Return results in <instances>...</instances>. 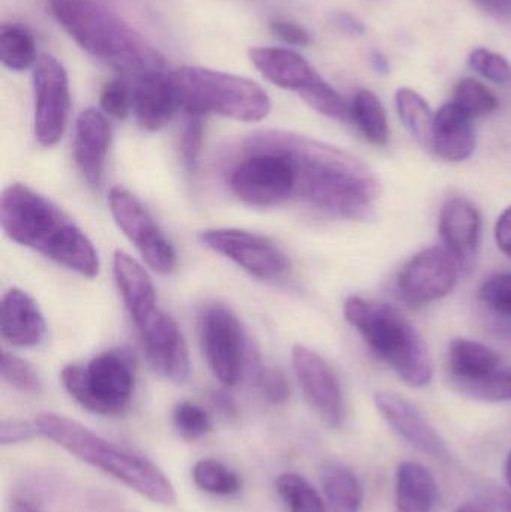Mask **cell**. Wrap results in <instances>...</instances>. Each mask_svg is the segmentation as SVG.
Segmentation results:
<instances>
[{
    "label": "cell",
    "instance_id": "obj_9",
    "mask_svg": "<svg viewBox=\"0 0 511 512\" xmlns=\"http://www.w3.org/2000/svg\"><path fill=\"white\" fill-rule=\"evenodd\" d=\"M201 348L213 375L224 387L242 382L248 367L245 330L233 310L224 304H210L198 319Z\"/></svg>",
    "mask_w": 511,
    "mask_h": 512
},
{
    "label": "cell",
    "instance_id": "obj_14",
    "mask_svg": "<svg viewBox=\"0 0 511 512\" xmlns=\"http://www.w3.org/2000/svg\"><path fill=\"white\" fill-rule=\"evenodd\" d=\"M134 325L153 369L177 384L185 382L191 361L185 337L174 319L156 307Z\"/></svg>",
    "mask_w": 511,
    "mask_h": 512
},
{
    "label": "cell",
    "instance_id": "obj_31",
    "mask_svg": "<svg viewBox=\"0 0 511 512\" xmlns=\"http://www.w3.org/2000/svg\"><path fill=\"white\" fill-rule=\"evenodd\" d=\"M276 492L290 512H329L320 493L302 475L294 472L279 475Z\"/></svg>",
    "mask_w": 511,
    "mask_h": 512
},
{
    "label": "cell",
    "instance_id": "obj_45",
    "mask_svg": "<svg viewBox=\"0 0 511 512\" xmlns=\"http://www.w3.org/2000/svg\"><path fill=\"white\" fill-rule=\"evenodd\" d=\"M489 17L511 24V0H474Z\"/></svg>",
    "mask_w": 511,
    "mask_h": 512
},
{
    "label": "cell",
    "instance_id": "obj_22",
    "mask_svg": "<svg viewBox=\"0 0 511 512\" xmlns=\"http://www.w3.org/2000/svg\"><path fill=\"white\" fill-rule=\"evenodd\" d=\"M249 57L266 80L285 90L300 93L320 75L305 57L290 48L255 47Z\"/></svg>",
    "mask_w": 511,
    "mask_h": 512
},
{
    "label": "cell",
    "instance_id": "obj_33",
    "mask_svg": "<svg viewBox=\"0 0 511 512\" xmlns=\"http://www.w3.org/2000/svg\"><path fill=\"white\" fill-rule=\"evenodd\" d=\"M303 101L323 116L335 120H347L351 117V107L342 96L318 75L306 89L299 93Z\"/></svg>",
    "mask_w": 511,
    "mask_h": 512
},
{
    "label": "cell",
    "instance_id": "obj_32",
    "mask_svg": "<svg viewBox=\"0 0 511 512\" xmlns=\"http://www.w3.org/2000/svg\"><path fill=\"white\" fill-rule=\"evenodd\" d=\"M452 102L473 120L489 116L500 107L494 92L474 78H464L456 84Z\"/></svg>",
    "mask_w": 511,
    "mask_h": 512
},
{
    "label": "cell",
    "instance_id": "obj_50",
    "mask_svg": "<svg viewBox=\"0 0 511 512\" xmlns=\"http://www.w3.org/2000/svg\"><path fill=\"white\" fill-rule=\"evenodd\" d=\"M506 480H507V484H509L510 489H511V451H510L509 457H507V462H506Z\"/></svg>",
    "mask_w": 511,
    "mask_h": 512
},
{
    "label": "cell",
    "instance_id": "obj_35",
    "mask_svg": "<svg viewBox=\"0 0 511 512\" xmlns=\"http://www.w3.org/2000/svg\"><path fill=\"white\" fill-rule=\"evenodd\" d=\"M0 372H2L3 381L20 393L38 394L41 391L42 384L38 373L27 361L17 355L3 352Z\"/></svg>",
    "mask_w": 511,
    "mask_h": 512
},
{
    "label": "cell",
    "instance_id": "obj_51",
    "mask_svg": "<svg viewBox=\"0 0 511 512\" xmlns=\"http://www.w3.org/2000/svg\"><path fill=\"white\" fill-rule=\"evenodd\" d=\"M511 400V372H510V375H509V402Z\"/></svg>",
    "mask_w": 511,
    "mask_h": 512
},
{
    "label": "cell",
    "instance_id": "obj_13",
    "mask_svg": "<svg viewBox=\"0 0 511 512\" xmlns=\"http://www.w3.org/2000/svg\"><path fill=\"white\" fill-rule=\"evenodd\" d=\"M459 264L446 248L434 246L410 259L398 277V289L413 304H429L452 294Z\"/></svg>",
    "mask_w": 511,
    "mask_h": 512
},
{
    "label": "cell",
    "instance_id": "obj_11",
    "mask_svg": "<svg viewBox=\"0 0 511 512\" xmlns=\"http://www.w3.org/2000/svg\"><path fill=\"white\" fill-rule=\"evenodd\" d=\"M35 95V135L42 147L62 140L71 110L68 72L50 54H42L33 66Z\"/></svg>",
    "mask_w": 511,
    "mask_h": 512
},
{
    "label": "cell",
    "instance_id": "obj_26",
    "mask_svg": "<svg viewBox=\"0 0 511 512\" xmlns=\"http://www.w3.org/2000/svg\"><path fill=\"white\" fill-rule=\"evenodd\" d=\"M321 487L330 512H360L363 490L347 466L330 462L321 469Z\"/></svg>",
    "mask_w": 511,
    "mask_h": 512
},
{
    "label": "cell",
    "instance_id": "obj_5",
    "mask_svg": "<svg viewBox=\"0 0 511 512\" xmlns=\"http://www.w3.org/2000/svg\"><path fill=\"white\" fill-rule=\"evenodd\" d=\"M345 319L362 334L371 351L405 384L428 387L434 360L422 334L410 319L390 304L351 295L344 304Z\"/></svg>",
    "mask_w": 511,
    "mask_h": 512
},
{
    "label": "cell",
    "instance_id": "obj_28",
    "mask_svg": "<svg viewBox=\"0 0 511 512\" xmlns=\"http://www.w3.org/2000/svg\"><path fill=\"white\" fill-rule=\"evenodd\" d=\"M396 108L405 128L422 144L431 149L435 114L422 95L404 87L396 92Z\"/></svg>",
    "mask_w": 511,
    "mask_h": 512
},
{
    "label": "cell",
    "instance_id": "obj_43",
    "mask_svg": "<svg viewBox=\"0 0 511 512\" xmlns=\"http://www.w3.org/2000/svg\"><path fill=\"white\" fill-rule=\"evenodd\" d=\"M495 242L498 249L511 259V206L501 213L495 224Z\"/></svg>",
    "mask_w": 511,
    "mask_h": 512
},
{
    "label": "cell",
    "instance_id": "obj_21",
    "mask_svg": "<svg viewBox=\"0 0 511 512\" xmlns=\"http://www.w3.org/2000/svg\"><path fill=\"white\" fill-rule=\"evenodd\" d=\"M2 337L17 348H33L47 333L44 315L27 292L11 288L2 298Z\"/></svg>",
    "mask_w": 511,
    "mask_h": 512
},
{
    "label": "cell",
    "instance_id": "obj_20",
    "mask_svg": "<svg viewBox=\"0 0 511 512\" xmlns=\"http://www.w3.org/2000/svg\"><path fill=\"white\" fill-rule=\"evenodd\" d=\"M179 107L170 75L150 72L137 77L132 89V111L138 125L146 131H159L173 119Z\"/></svg>",
    "mask_w": 511,
    "mask_h": 512
},
{
    "label": "cell",
    "instance_id": "obj_30",
    "mask_svg": "<svg viewBox=\"0 0 511 512\" xmlns=\"http://www.w3.org/2000/svg\"><path fill=\"white\" fill-rule=\"evenodd\" d=\"M195 486L209 495L236 496L242 492L243 481L237 472L216 459H201L192 468Z\"/></svg>",
    "mask_w": 511,
    "mask_h": 512
},
{
    "label": "cell",
    "instance_id": "obj_47",
    "mask_svg": "<svg viewBox=\"0 0 511 512\" xmlns=\"http://www.w3.org/2000/svg\"><path fill=\"white\" fill-rule=\"evenodd\" d=\"M9 512H41L35 505L30 501H26V499L15 498L14 501L11 502V507H9Z\"/></svg>",
    "mask_w": 511,
    "mask_h": 512
},
{
    "label": "cell",
    "instance_id": "obj_3",
    "mask_svg": "<svg viewBox=\"0 0 511 512\" xmlns=\"http://www.w3.org/2000/svg\"><path fill=\"white\" fill-rule=\"evenodd\" d=\"M35 423L42 438L110 475L153 504L162 507L176 504L177 493L170 478L143 454L114 444L84 424L56 412H41L36 415Z\"/></svg>",
    "mask_w": 511,
    "mask_h": 512
},
{
    "label": "cell",
    "instance_id": "obj_53",
    "mask_svg": "<svg viewBox=\"0 0 511 512\" xmlns=\"http://www.w3.org/2000/svg\"><path fill=\"white\" fill-rule=\"evenodd\" d=\"M458 512H477V511H474V510H461V511H458Z\"/></svg>",
    "mask_w": 511,
    "mask_h": 512
},
{
    "label": "cell",
    "instance_id": "obj_36",
    "mask_svg": "<svg viewBox=\"0 0 511 512\" xmlns=\"http://www.w3.org/2000/svg\"><path fill=\"white\" fill-rule=\"evenodd\" d=\"M468 63L474 71L479 72L486 80L497 84L511 83V65L506 57L486 48L471 51Z\"/></svg>",
    "mask_w": 511,
    "mask_h": 512
},
{
    "label": "cell",
    "instance_id": "obj_12",
    "mask_svg": "<svg viewBox=\"0 0 511 512\" xmlns=\"http://www.w3.org/2000/svg\"><path fill=\"white\" fill-rule=\"evenodd\" d=\"M200 242L257 279H282L290 270L287 255L272 240L260 234L234 228H218L203 231Z\"/></svg>",
    "mask_w": 511,
    "mask_h": 512
},
{
    "label": "cell",
    "instance_id": "obj_19",
    "mask_svg": "<svg viewBox=\"0 0 511 512\" xmlns=\"http://www.w3.org/2000/svg\"><path fill=\"white\" fill-rule=\"evenodd\" d=\"M447 366L450 382L464 396L504 370L503 358L495 349L464 337L450 342Z\"/></svg>",
    "mask_w": 511,
    "mask_h": 512
},
{
    "label": "cell",
    "instance_id": "obj_7",
    "mask_svg": "<svg viewBox=\"0 0 511 512\" xmlns=\"http://www.w3.org/2000/svg\"><path fill=\"white\" fill-rule=\"evenodd\" d=\"M179 107L188 114H216L237 122H261L272 101L255 81L201 66H183L170 74Z\"/></svg>",
    "mask_w": 511,
    "mask_h": 512
},
{
    "label": "cell",
    "instance_id": "obj_4",
    "mask_svg": "<svg viewBox=\"0 0 511 512\" xmlns=\"http://www.w3.org/2000/svg\"><path fill=\"white\" fill-rule=\"evenodd\" d=\"M51 14L78 47L122 74L164 69L161 54L114 12L93 0H48Z\"/></svg>",
    "mask_w": 511,
    "mask_h": 512
},
{
    "label": "cell",
    "instance_id": "obj_42",
    "mask_svg": "<svg viewBox=\"0 0 511 512\" xmlns=\"http://www.w3.org/2000/svg\"><path fill=\"white\" fill-rule=\"evenodd\" d=\"M270 29L279 39L294 47H306L311 44V35L305 27L287 20H273Z\"/></svg>",
    "mask_w": 511,
    "mask_h": 512
},
{
    "label": "cell",
    "instance_id": "obj_23",
    "mask_svg": "<svg viewBox=\"0 0 511 512\" xmlns=\"http://www.w3.org/2000/svg\"><path fill=\"white\" fill-rule=\"evenodd\" d=\"M431 150L447 162L467 161L476 150L473 119L453 102L435 114Z\"/></svg>",
    "mask_w": 511,
    "mask_h": 512
},
{
    "label": "cell",
    "instance_id": "obj_48",
    "mask_svg": "<svg viewBox=\"0 0 511 512\" xmlns=\"http://www.w3.org/2000/svg\"><path fill=\"white\" fill-rule=\"evenodd\" d=\"M495 330H497L498 336H500L504 342L511 343V318H506V321L500 322Z\"/></svg>",
    "mask_w": 511,
    "mask_h": 512
},
{
    "label": "cell",
    "instance_id": "obj_25",
    "mask_svg": "<svg viewBox=\"0 0 511 512\" xmlns=\"http://www.w3.org/2000/svg\"><path fill=\"white\" fill-rule=\"evenodd\" d=\"M395 512H432L438 502L434 475L414 462H402L396 471Z\"/></svg>",
    "mask_w": 511,
    "mask_h": 512
},
{
    "label": "cell",
    "instance_id": "obj_41",
    "mask_svg": "<svg viewBox=\"0 0 511 512\" xmlns=\"http://www.w3.org/2000/svg\"><path fill=\"white\" fill-rule=\"evenodd\" d=\"M38 435L39 430L35 420H3L0 426L2 445L23 444V442L32 441Z\"/></svg>",
    "mask_w": 511,
    "mask_h": 512
},
{
    "label": "cell",
    "instance_id": "obj_10",
    "mask_svg": "<svg viewBox=\"0 0 511 512\" xmlns=\"http://www.w3.org/2000/svg\"><path fill=\"white\" fill-rule=\"evenodd\" d=\"M108 206L117 227L146 264L156 273L170 274L177 265L176 251L143 203L128 189L114 186L108 192Z\"/></svg>",
    "mask_w": 511,
    "mask_h": 512
},
{
    "label": "cell",
    "instance_id": "obj_40",
    "mask_svg": "<svg viewBox=\"0 0 511 512\" xmlns=\"http://www.w3.org/2000/svg\"><path fill=\"white\" fill-rule=\"evenodd\" d=\"M257 384L267 402L273 405H284L290 399V382L282 370L275 367L260 369L257 373Z\"/></svg>",
    "mask_w": 511,
    "mask_h": 512
},
{
    "label": "cell",
    "instance_id": "obj_38",
    "mask_svg": "<svg viewBox=\"0 0 511 512\" xmlns=\"http://www.w3.org/2000/svg\"><path fill=\"white\" fill-rule=\"evenodd\" d=\"M483 304L503 318H511V273L489 277L479 292Z\"/></svg>",
    "mask_w": 511,
    "mask_h": 512
},
{
    "label": "cell",
    "instance_id": "obj_2",
    "mask_svg": "<svg viewBox=\"0 0 511 512\" xmlns=\"http://www.w3.org/2000/svg\"><path fill=\"white\" fill-rule=\"evenodd\" d=\"M3 233L84 277L99 273V256L89 237L53 201L24 185L8 186L0 200Z\"/></svg>",
    "mask_w": 511,
    "mask_h": 512
},
{
    "label": "cell",
    "instance_id": "obj_16",
    "mask_svg": "<svg viewBox=\"0 0 511 512\" xmlns=\"http://www.w3.org/2000/svg\"><path fill=\"white\" fill-rule=\"evenodd\" d=\"M375 406L387 424L411 447L437 460L449 459L446 441L413 403L399 394L380 391L375 394Z\"/></svg>",
    "mask_w": 511,
    "mask_h": 512
},
{
    "label": "cell",
    "instance_id": "obj_24",
    "mask_svg": "<svg viewBox=\"0 0 511 512\" xmlns=\"http://www.w3.org/2000/svg\"><path fill=\"white\" fill-rule=\"evenodd\" d=\"M113 273L117 288L122 295L132 322L156 309V291L147 271L140 262L123 251H116L113 258Z\"/></svg>",
    "mask_w": 511,
    "mask_h": 512
},
{
    "label": "cell",
    "instance_id": "obj_29",
    "mask_svg": "<svg viewBox=\"0 0 511 512\" xmlns=\"http://www.w3.org/2000/svg\"><path fill=\"white\" fill-rule=\"evenodd\" d=\"M36 44L29 30L18 24H3L0 29V60L11 71H26L35 66Z\"/></svg>",
    "mask_w": 511,
    "mask_h": 512
},
{
    "label": "cell",
    "instance_id": "obj_8",
    "mask_svg": "<svg viewBox=\"0 0 511 512\" xmlns=\"http://www.w3.org/2000/svg\"><path fill=\"white\" fill-rule=\"evenodd\" d=\"M60 381L81 408L104 417L123 414L134 396V366L122 349L102 352L86 366L63 367Z\"/></svg>",
    "mask_w": 511,
    "mask_h": 512
},
{
    "label": "cell",
    "instance_id": "obj_37",
    "mask_svg": "<svg viewBox=\"0 0 511 512\" xmlns=\"http://www.w3.org/2000/svg\"><path fill=\"white\" fill-rule=\"evenodd\" d=\"M203 140V116L189 114L188 120L183 126L182 135H180V156H182L183 165L189 173L197 170L201 150H203Z\"/></svg>",
    "mask_w": 511,
    "mask_h": 512
},
{
    "label": "cell",
    "instance_id": "obj_39",
    "mask_svg": "<svg viewBox=\"0 0 511 512\" xmlns=\"http://www.w3.org/2000/svg\"><path fill=\"white\" fill-rule=\"evenodd\" d=\"M99 102L105 114L123 120L132 108V90L123 78H116L105 84Z\"/></svg>",
    "mask_w": 511,
    "mask_h": 512
},
{
    "label": "cell",
    "instance_id": "obj_18",
    "mask_svg": "<svg viewBox=\"0 0 511 512\" xmlns=\"http://www.w3.org/2000/svg\"><path fill=\"white\" fill-rule=\"evenodd\" d=\"M440 233L447 251L458 261L459 268L471 270L479 255L482 237L479 210L465 198H452L441 209Z\"/></svg>",
    "mask_w": 511,
    "mask_h": 512
},
{
    "label": "cell",
    "instance_id": "obj_34",
    "mask_svg": "<svg viewBox=\"0 0 511 512\" xmlns=\"http://www.w3.org/2000/svg\"><path fill=\"white\" fill-rule=\"evenodd\" d=\"M174 429L185 441L194 442L204 438L212 430V418L201 406L192 402H180L171 414Z\"/></svg>",
    "mask_w": 511,
    "mask_h": 512
},
{
    "label": "cell",
    "instance_id": "obj_17",
    "mask_svg": "<svg viewBox=\"0 0 511 512\" xmlns=\"http://www.w3.org/2000/svg\"><path fill=\"white\" fill-rule=\"evenodd\" d=\"M110 122L101 111L87 108L75 122L74 161L87 185L99 189L111 146Z\"/></svg>",
    "mask_w": 511,
    "mask_h": 512
},
{
    "label": "cell",
    "instance_id": "obj_44",
    "mask_svg": "<svg viewBox=\"0 0 511 512\" xmlns=\"http://www.w3.org/2000/svg\"><path fill=\"white\" fill-rule=\"evenodd\" d=\"M216 411L225 418V420H237L239 418V406L230 393L224 390L213 391L210 396Z\"/></svg>",
    "mask_w": 511,
    "mask_h": 512
},
{
    "label": "cell",
    "instance_id": "obj_15",
    "mask_svg": "<svg viewBox=\"0 0 511 512\" xmlns=\"http://www.w3.org/2000/svg\"><path fill=\"white\" fill-rule=\"evenodd\" d=\"M293 367L309 405L327 426L341 427L345 420L344 396L332 367L303 345L293 348Z\"/></svg>",
    "mask_w": 511,
    "mask_h": 512
},
{
    "label": "cell",
    "instance_id": "obj_6",
    "mask_svg": "<svg viewBox=\"0 0 511 512\" xmlns=\"http://www.w3.org/2000/svg\"><path fill=\"white\" fill-rule=\"evenodd\" d=\"M228 186L246 206L278 207L296 200V171L281 131L257 132L237 147Z\"/></svg>",
    "mask_w": 511,
    "mask_h": 512
},
{
    "label": "cell",
    "instance_id": "obj_52",
    "mask_svg": "<svg viewBox=\"0 0 511 512\" xmlns=\"http://www.w3.org/2000/svg\"><path fill=\"white\" fill-rule=\"evenodd\" d=\"M506 512H511V501L507 502Z\"/></svg>",
    "mask_w": 511,
    "mask_h": 512
},
{
    "label": "cell",
    "instance_id": "obj_1",
    "mask_svg": "<svg viewBox=\"0 0 511 512\" xmlns=\"http://www.w3.org/2000/svg\"><path fill=\"white\" fill-rule=\"evenodd\" d=\"M296 171V200L351 221H368L380 182L356 156L314 138L281 132Z\"/></svg>",
    "mask_w": 511,
    "mask_h": 512
},
{
    "label": "cell",
    "instance_id": "obj_46",
    "mask_svg": "<svg viewBox=\"0 0 511 512\" xmlns=\"http://www.w3.org/2000/svg\"><path fill=\"white\" fill-rule=\"evenodd\" d=\"M335 24L350 36H362L365 35L366 27L359 18L354 15L348 14V12H339L335 15Z\"/></svg>",
    "mask_w": 511,
    "mask_h": 512
},
{
    "label": "cell",
    "instance_id": "obj_27",
    "mask_svg": "<svg viewBox=\"0 0 511 512\" xmlns=\"http://www.w3.org/2000/svg\"><path fill=\"white\" fill-rule=\"evenodd\" d=\"M351 119L369 143L386 146L389 141V123L386 110L374 92L362 89L356 93L351 105Z\"/></svg>",
    "mask_w": 511,
    "mask_h": 512
},
{
    "label": "cell",
    "instance_id": "obj_49",
    "mask_svg": "<svg viewBox=\"0 0 511 512\" xmlns=\"http://www.w3.org/2000/svg\"><path fill=\"white\" fill-rule=\"evenodd\" d=\"M371 59L377 71L386 72L387 69H389V62H387L386 57H384L383 54L378 53V51H374V53H372Z\"/></svg>",
    "mask_w": 511,
    "mask_h": 512
}]
</instances>
